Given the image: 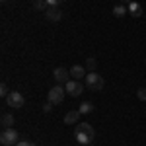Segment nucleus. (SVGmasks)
I'll use <instances>...</instances> for the list:
<instances>
[{
    "label": "nucleus",
    "instance_id": "10",
    "mask_svg": "<svg viewBox=\"0 0 146 146\" xmlns=\"http://www.w3.org/2000/svg\"><path fill=\"white\" fill-rule=\"evenodd\" d=\"M80 115H82V113H80L78 109H74V111H68L66 115H64V123H66V125H74V123H78Z\"/></svg>",
    "mask_w": 146,
    "mask_h": 146
},
{
    "label": "nucleus",
    "instance_id": "14",
    "mask_svg": "<svg viewBox=\"0 0 146 146\" xmlns=\"http://www.w3.org/2000/svg\"><path fill=\"white\" fill-rule=\"evenodd\" d=\"M125 14H127V8H125L123 4H119V6L113 8V16H115V18H123Z\"/></svg>",
    "mask_w": 146,
    "mask_h": 146
},
{
    "label": "nucleus",
    "instance_id": "4",
    "mask_svg": "<svg viewBox=\"0 0 146 146\" xmlns=\"http://www.w3.org/2000/svg\"><path fill=\"white\" fill-rule=\"evenodd\" d=\"M64 96H66V90H64L60 84H56L55 88H51L49 94H47V98H49V101H51L53 105H58L60 101L64 100Z\"/></svg>",
    "mask_w": 146,
    "mask_h": 146
},
{
    "label": "nucleus",
    "instance_id": "19",
    "mask_svg": "<svg viewBox=\"0 0 146 146\" xmlns=\"http://www.w3.org/2000/svg\"><path fill=\"white\" fill-rule=\"evenodd\" d=\"M16 146H35V144H33V142H29V140H20Z\"/></svg>",
    "mask_w": 146,
    "mask_h": 146
},
{
    "label": "nucleus",
    "instance_id": "20",
    "mask_svg": "<svg viewBox=\"0 0 146 146\" xmlns=\"http://www.w3.org/2000/svg\"><path fill=\"white\" fill-rule=\"evenodd\" d=\"M51 109H53V103H51V101L43 105V111H45V113H49V111H51Z\"/></svg>",
    "mask_w": 146,
    "mask_h": 146
},
{
    "label": "nucleus",
    "instance_id": "11",
    "mask_svg": "<svg viewBox=\"0 0 146 146\" xmlns=\"http://www.w3.org/2000/svg\"><path fill=\"white\" fill-rule=\"evenodd\" d=\"M129 14H131L133 18H140V16H142V6H140L138 2H131V4H129Z\"/></svg>",
    "mask_w": 146,
    "mask_h": 146
},
{
    "label": "nucleus",
    "instance_id": "15",
    "mask_svg": "<svg viewBox=\"0 0 146 146\" xmlns=\"http://www.w3.org/2000/svg\"><path fill=\"white\" fill-rule=\"evenodd\" d=\"M33 8H35V10H43V12H45L47 8H49V4H47V0H35Z\"/></svg>",
    "mask_w": 146,
    "mask_h": 146
},
{
    "label": "nucleus",
    "instance_id": "17",
    "mask_svg": "<svg viewBox=\"0 0 146 146\" xmlns=\"http://www.w3.org/2000/svg\"><path fill=\"white\" fill-rule=\"evenodd\" d=\"M8 94H10V92H8V86H6V84L2 82V84H0V96H2V98L6 100V98H8Z\"/></svg>",
    "mask_w": 146,
    "mask_h": 146
},
{
    "label": "nucleus",
    "instance_id": "3",
    "mask_svg": "<svg viewBox=\"0 0 146 146\" xmlns=\"http://www.w3.org/2000/svg\"><path fill=\"white\" fill-rule=\"evenodd\" d=\"M86 86L94 92H100V90H103V86H105V80L101 78L100 74H96V72H88V76H86Z\"/></svg>",
    "mask_w": 146,
    "mask_h": 146
},
{
    "label": "nucleus",
    "instance_id": "9",
    "mask_svg": "<svg viewBox=\"0 0 146 146\" xmlns=\"http://www.w3.org/2000/svg\"><path fill=\"white\" fill-rule=\"evenodd\" d=\"M45 18L49 20V22H58L60 18H62V14L56 10V6H49L45 10Z\"/></svg>",
    "mask_w": 146,
    "mask_h": 146
},
{
    "label": "nucleus",
    "instance_id": "7",
    "mask_svg": "<svg viewBox=\"0 0 146 146\" xmlns=\"http://www.w3.org/2000/svg\"><path fill=\"white\" fill-rule=\"evenodd\" d=\"M53 78L56 80V84H66L68 80H70V70L58 66V68H55V72H53Z\"/></svg>",
    "mask_w": 146,
    "mask_h": 146
},
{
    "label": "nucleus",
    "instance_id": "23",
    "mask_svg": "<svg viewBox=\"0 0 146 146\" xmlns=\"http://www.w3.org/2000/svg\"><path fill=\"white\" fill-rule=\"evenodd\" d=\"M2 2H8V0H2Z\"/></svg>",
    "mask_w": 146,
    "mask_h": 146
},
{
    "label": "nucleus",
    "instance_id": "16",
    "mask_svg": "<svg viewBox=\"0 0 146 146\" xmlns=\"http://www.w3.org/2000/svg\"><path fill=\"white\" fill-rule=\"evenodd\" d=\"M86 68H88V70H90V72H94V70H96V58H86Z\"/></svg>",
    "mask_w": 146,
    "mask_h": 146
},
{
    "label": "nucleus",
    "instance_id": "2",
    "mask_svg": "<svg viewBox=\"0 0 146 146\" xmlns=\"http://www.w3.org/2000/svg\"><path fill=\"white\" fill-rule=\"evenodd\" d=\"M18 136H20V135H18L14 129H4L2 135H0V144H2V146H16L18 142H20Z\"/></svg>",
    "mask_w": 146,
    "mask_h": 146
},
{
    "label": "nucleus",
    "instance_id": "22",
    "mask_svg": "<svg viewBox=\"0 0 146 146\" xmlns=\"http://www.w3.org/2000/svg\"><path fill=\"white\" fill-rule=\"evenodd\" d=\"M133 0H121V4H131Z\"/></svg>",
    "mask_w": 146,
    "mask_h": 146
},
{
    "label": "nucleus",
    "instance_id": "1",
    "mask_svg": "<svg viewBox=\"0 0 146 146\" xmlns=\"http://www.w3.org/2000/svg\"><path fill=\"white\" fill-rule=\"evenodd\" d=\"M94 136H96V133H94V127H92L90 123H76L74 138H76L82 146L90 144L92 140H94Z\"/></svg>",
    "mask_w": 146,
    "mask_h": 146
},
{
    "label": "nucleus",
    "instance_id": "12",
    "mask_svg": "<svg viewBox=\"0 0 146 146\" xmlns=\"http://www.w3.org/2000/svg\"><path fill=\"white\" fill-rule=\"evenodd\" d=\"M14 115H10V113H6V115H2V129H14Z\"/></svg>",
    "mask_w": 146,
    "mask_h": 146
},
{
    "label": "nucleus",
    "instance_id": "5",
    "mask_svg": "<svg viewBox=\"0 0 146 146\" xmlns=\"http://www.w3.org/2000/svg\"><path fill=\"white\" fill-rule=\"evenodd\" d=\"M64 90H66L68 96L78 98V96H82V92H84V86L80 84V80H68L66 84H64Z\"/></svg>",
    "mask_w": 146,
    "mask_h": 146
},
{
    "label": "nucleus",
    "instance_id": "8",
    "mask_svg": "<svg viewBox=\"0 0 146 146\" xmlns=\"http://www.w3.org/2000/svg\"><path fill=\"white\" fill-rule=\"evenodd\" d=\"M70 76H72L74 80H82V78H86V76H88V72H86V68H84V66L74 64V66L70 68Z\"/></svg>",
    "mask_w": 146,
    "mask_h": 146
},
{
    "label": "nucleus",
    "instance_id": "24",
    "mask_svg": "<svg viewBox=\"0 0 146 146\" xmlns=\"http://www.w3.org/2000/svg\"><path fill=\"white\" fill-rule=\"evenodd\" d=\"M86 146H90V144H86Z\"/></svg>",
    "mask_w": 146,
    "mask_h": 146
},
{
    "label": "nucleus",
    "instance_id": "6",
    "mask_svg": "<svg viewBox=\"0 0 146 146\" xmlns=\"http://www.w3.org/2000/svg\"><path fill=\"white\" fill-rule=\"evenodd\" d=\"M6 103L10 105L12 109H20V107H23L25 100H23V96L20 94V92H10L8 98H6Z\"/></svg>",
    "mask_w": 146,
    "mask_h": 146
},
{
    "label": "nucleus",
    "instance_id": "13",
    "mask_svg": "<svg viewBox=\"0 0 146 146\" xmlns=\"http://www.w3.org/2000/svg\"><path fill=\"white\" fill-rule=\"evenodd\" d=\"M78 111L82 113V115H86V113H92V111H94V105H92L90 101H84V103H82V105L78 107Z\"/></svg>",
    "mask_w": 146,
    "mask_h": 146
},
{
    "label": "nucleus",
    "instance_id": "21",
    "mask_svg": "<svg viewBox=\"0 0 146 146\" xmlns=\"http://www.w3.org/2000/svg\"><path fill=\"white\" fill-rule=\"evenodd\" d=\"M60 2H62V0H47V4H49V6H58Z\"/></svg>",
    "mask_w": 146,
    "mask_h": 146
},
{
    "label": "nucleus",
    "instance_id": "18",
    "mask_svg": "<svg viewBox=\"0 0 146 146\" xmlns=\"http://www.w3.org/2000/svg\"><path fill=\"white\" fill-rule=\"evenodd\" d=\"M136 98L140 101H146V88H140V90H136Z\"/></svg>",
    "mask_w": 146,
    "mask_h": 146
}]
</instances>
